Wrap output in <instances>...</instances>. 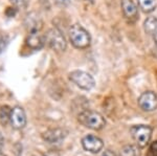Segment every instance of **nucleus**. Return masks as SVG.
<instances>
[{
    "instance_id": "obj_1",
    "label": "nucleus",
    "mask_w": 157,
    "mask_h": 156,
    "mask_svg": "<svg viewBox=\"0 0 157 156\" xmlns=\"http://www.w3.org/2000/svg\"><path fill=\"white\" fill-rule=\"evenodd\" d=\"M69 40L71 44L78 49H85L90 46L91 43V37L82 25L80 24H73L70 26L69 32Z\"/></svg>"
},
{
    "instance_id": "obj_2",
    "label": "nucleus",
    "mask_w": 157,
    "mask_h": 156,
    "mask_svg": "<svg viewBox=\"0 0 157 156\" xmlns=\"http://www.w3.org/2000/svg\"><path fill=\"white\" fill-rule=\"evenodd\" d=\"M78 122L92 130H101L105 127L106 120L101 113L92 110H85L78 115Z\"/></svg>"
},
{
    "instance_id": "obj_3",
    "label": "nucleus",
    "mask_w": 157,
    "mask_h": 156,
    "mask_svg": "<svg viewBox=\"0 0 157 156\" xmlns=\"http://www.w3.org/2000/svg\"><path fill=\"white\" fill-rule=\"evenodd\" d=\"M45 43L48 45L49 48L55 51H64L67 47V42L63 32L57 27L48 29V32L44 35Z\"/></svg>"
},
{
    "instance_id": "obj_4",
    "label": "nucleus",
    "mask_w": 157,
    "mask_h": 156,
    "mask_svg": "<svg viewBox=\"0 0 157 156\" xmlns=\"http://www.w3.org/2000/svg\"><path fill=\"white\" fill-rule=\"evenodd\" d=\"M130 133L139 148H145L152 137V128L147 125H136L131 127Z\"/></svg>"
},
{
    "instance_id": "obj_5",
    "label": "nucleus",
    "mask_w": 157,
    "mask_h": 156,
    "mask_svg": "<svg viewBox=\"0 0 157 156\" xmlns=\"http://www.w3.org/2000/svg\"><path fill=\"white\" fill-rule=\"evenodd\" d=\"M69 80L78 87L84 90H90L94 87V79L92 75L88 72L82 71V70H75L69 74Z\"/></svg>"
},
{
    "instance_id": "obj_6",
    "label": "nucleus",
    "mask_w": 157,
    "mask_h": 156,
    "mask_svg": "<svg viewBox=\"0 0 157 156\" xmlns=\"http://www.w3.org/2000/svg\"><path fill=\"white\" fill-rule=\"evenodd\" d=\"M138 106L144 111L151 112L157 109V94L153 91H146L139 97Z\"/></svg>"
},
{
    "instance_id": "obj_7",
    "label": "nucleus",
    "mask_w": 157,
    "mask_h": 156,
    "mask_svg": "<svg viewBox=\"0 0 157 156\" xmlns=\"http://www.w3.org/2000/svg\"><path fill=\"white\" fill-rule=\"evenodd\" d=\"M121 6L125 18L130 23H134L138 19V9L133 0H121Z\"/></svg>"
},
{
    "instance_id": "obj_8",
    "label": "nucleus",
    "mask_w": 157,
    "mask_h": 156,
    "mask_svg": "<svg viewBox=\"0 0 157 156\" xmlns=\"http://www.w3.org/2000/svg\"><path fill=\"white\" fill-rule=\"evenodd\" d=\"M10 123L15 129H22L26 125V114H25L23 108L16 106L12 109L11 120Z\"/></svg>"
},
{
    "instance_id": "obj_9",
    "label": "nucleus",
    "mask_w": 157,
    "mask_h": 156,
    "mask_svg": "<svg viewBox=\"0 0 157 156\" xmlns=\"http://www.w3.org/2000/svg\"><path fill=\"white\" fill-rule=\"evenodd\" d=\"M82 145L86 151L91 153H98L104 147L103 140L95 135H86L82 139Z\"/></svg>"
},
{
    "instance_id": "obj_10",
    "label": "nucleus",
    "mask_w": 157,
    "mask_h": 156,
    "mask_svg": "<svg viewBox=\"0 0 157 156\" xmlns=\"http://www.w3.org/2000/svg\"><path fill=\"white\" fill-rule=\"evenodd\" d=\"M45 44V36L41 34V31H30L26 38V45L32 49H40Z\"/></svg>"
},
{
    "instance_id": "obj_11",
    "label": "nucleus",
    "mask_w": 157,
    "mask_h": 156,
    "mask_svg": "<svg viewBox=\"0 0 157 156\" xmlns=\"http://www.w3.org/2000/svg\"><path fill=\"white\" fill-rule=\"evenodd\" d=\"M66 136V132L63 129H50L47 130L46 132H44L42 134V137L45 142L49 143V144H55V143H59L62 139H64V137Z\"/></svg>"
},
{
    "instance_id": "obj_12",
    "label": "nucleus",
    "mask_w": 157,
    "mask_h": 156,
    "mask_svg": "<svg viewBox=\"0 0 157 156\" xmlns=\"http://www.w3.org/2000/svg\"><path fill=\"white\" fill-rule=\"evenodd\" d=\"M25 25H26L29 32L30 31H41L42 29V20L39 17V15H37L36 13H32L25 19Z\"/></svg>"
},
{
    "instance_id": "obj_13",
    "label": "nucleus",
    "mask_w": 157,
    "mask_h": 156,
    "mask_svg": "<svg viewBox=\"0 0 157 156\" xmlns=\"http://www.w3.org/2000/svg\"><path fill=\"white\" fill-rule=\"evenodd\" d=\"M144 29L146 34L154 35L157 32V18L155 17H148L144 22Z\"/></svg>"
},
{
    "instance_id": "obj_14",
    "label": "nucleus",
    "mask_w": 157,
    "mask_h": 156,
    "mask_svg": "<svg viewBox=\"0 0 157 156\" xmlns=\"http://www.w3.org/2000/svg\"><path fill=\"white\" fill-rule=\"evenodd\" d=\"M138 6L141 11L145 13H151L156 7V0H137Z\"/></svg>"
},
{
    "instance_id": "obj_15",
    "label": "nucleus",
    "mask_w": 157,
    "mask_h": 156,
    "mask_svg": "<svg viewBox=\"0 0 157 156\" xmlns=\"http://www.w3.org/2000/svg\"><path fill=\"white\" fill-rule=\"evenodd\" d=\"M12 109L9 106H2L0 108V124L2 126H6L11 120Z\"/></svg>"
},
{
    "instance_id": "obj_16",
    "label": "nucleus",
    "mask_w": 157,
    "mask_h": 156,
    "mask_svg": "<svg viewBox=\"0 0 157 156\" xmlns=\"http://www.w3.org/2000/svg\"><path fill=\"white\" fill-rule=\"evenodd\" d=\"M121 156H139V152L133 146H125L121 150Z\"/></svg>"
},
{
    "instance_id": "obj_17",
    "label": "nucleus",
    "mask_w": 157,
    "mask_h": 156,
    "mask_svg": "<svg viewBox=\"0 0 157 156\" xmlns=\"http://www.w3.org/2000/svg\"><path fill=\"white\" fill-rule=\"evenodd\" d=\"M29 0H11L12 4L16 9H25L29 4Z\"/></svg>"
},
{
    "instance_id": "obj_18",
    "label": "nucleus",
    "mask_w": 157,
    "mask_h": 156,
    "mask_svg": "<svg viewBox=\"0 0 157 156\" xmlns=\"http://www.w3.org/2000/svg\"><path fill=\"white\" fill-rule=\"evenodd\" d=\"M146 156H157V140L153 142L150 145Z\"/></svg>"
},
{
    "instance_id": "obj_19",
    "label": "nucleus",
    "mask_w": 157,
    "mask_h": 156,
    "mask_svg": "<svg viewBox=\"0 0 157 156\" xmlns=\"http://www.w3.org/2000/svg\"><path fill=\"white\" fill-rule=\"evenodd\" d=\"M6 14L7 17H14L17 14V9L16 7H7V10L6 11Z\"/></svg>"
},
{
    "instance_id": "obj_20",
    "label": "nucleus",
    "mask_w": 157,
    "mask_h": 156,
    "mask_svg": "<svg viewBox=\"0 0 157 156\" xmlns=\"http://www.w3.org/2000/svg\"><path fill=\"white\" fill-rule=\"evenodd\" d=\"M6 39L3 37H0V54L6 48Z\"/></svg>"
},
{
    "instance_id": "obj_21",
    "label": "nucleus",
    "mask_w": 157,
    "mask_h": 156,
    "mask_svg": "<svg viewBox=\"0 0 157 156\" xmlns=\"http://www.w3.org/2000/svg\"><path fill=\"white\" fill-rule=\"evenodd\" d=\"M56 3L59 4V6H67L70 2V0H55Z\"/></svg>"
},
{
    "instance_id": "obj_22",
    "label": "nucleus",
    "mask_w": 157,
    "mask_h": 156,
    "mask_svg": "<svg viewBox=\"0 0 157 156\" xmlns=\"http://www.w3.org/2000/svg\"><path fill=\"white\" fill-rule=\"evenodd\" d=\"M101 156H115V154H114V152H112V151L107 150V151H105Z\"/></svg>"
},
{
    "instance_id": "obj_23",
    "label": "nucleus",
    "mask_w": 157,
    "mask_h": 156,
    "mask_svg": "<svg viewBox=\"0 0 157 156\" xmlns=\"http://www.w3.org/2000/svg\"><path fill=\"white\" fill-rule=\"evenodd\" d=\"M3 143H4V139H3V137H2V135L0 134V147L3 146Z\"/></svg>"
},
{
    "instance_id": "obj_24",
    "label": "nucleus",
    "mask_w": 157,
    "mask_h": 156,
    "mask_svg": "<svg viewBox=\"0 0 157 156\" xmlns=\"http://www.w3.org/2000/svg\"><path fill=\"white\" fill-rule=\"evenodd\" d=\"M153 38H154V42H155V44H156V46H157V32L153 35Z\"/></svg>"
},
{
    "instance_id": "obj_25",
    "label": "nucleus",
    "mask_w": 157,
    "mask_h": 156,
    "mask_svg": "<svg viewBox=\"0 0 157 156\" xmlns=\"http://www.w3.org/2000/svg\"><path fill=\"white\" fill-rule=\"evenodd\" d=\"M0 156H6V155H4V154H3V153H2V152H1V151H0Z\"/></svg>"
}]
</instances>
